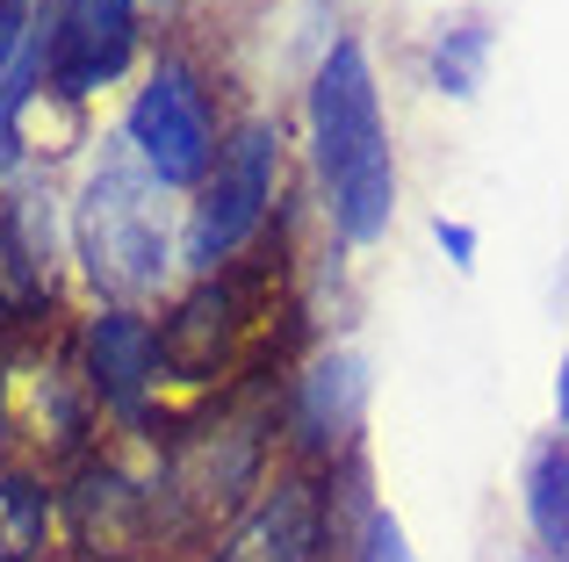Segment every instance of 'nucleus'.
<instances>
[{"instance_id":"f8f14e48","label":"nucleus","mask_w":569,"mask_h":562,"mask_svg":"<svg viewBox=\"0 0 569 562\" xmlns=\"http://www.w3.org/2000/svg\"><path fill=\"white\" fill-rule=\"evenodd\" d=\"M527 520H533V541L569 562V440H548L527 462Z\"/></svg>"},{"instance_id":"20e7f679","label":"nucleus","mask_w":569,"mask_h":562,"mask_svg":"<svg viewBox=\"0 0 569 562\" xmlns=\"http://www.w3.org/2000/svg\"><path fill=\"white\" fill-rule=\"evenodd\" d=\"M274 181H281V138L267 123H238L231 144L217 152V167L202 173L194 210H188V260L202 274L231 268V260L260 239Z\"/></svg>"},{"instance_id":"f3484780","label":"nucleus","mask_w":569,"mask_h":562,"mask_svg":"<svg viewBox=\"0 0 569 562\" xmlns=\"http://www.w3.org/2000/svg\"><path fill=\"white\" fill-rule=\"evenodd\" d=\"M0 397H8V353H0Z\"/></svg>"},{"instance_id":"4468645a","label":"nucleus","mask_w":569,"mask_h":562,"mask_svg":"<svg viewBox=\"0 0 569 562\" xmlns=\"http://www.w3.org/2000/svg\"><path fill=\"white\" fill-rule=\"evenodd\" d=\"M361 562H403V534H397V520H368V549Z\"/></svg>"},{"instance_id":"0eeeda50","label":"nucleus","mask_w":569,"mask_h":562,"mask_svg":"<svg viewBox=\"0 0 569 562\" xmlns=\"http://www.w3.org/2000/svg\"><path fill=\"white\" fill-rule=\"evenodd\" d=\"M138 58V0H58L43 22V87L66 101L101 94Z\"/></svg>"},{"instance_id":"7ed1b4c3","label":"nucleus","mask_w":569,"mask_h":562,"mask_svg":"<svg viewBox=\"0 0 569 562\" xmlns=\"http://www.w3.org/2000/svg\"><path fill=\"white\" fill-rule=\"evenodd\" d=\"M159 181L116 144L80 195V260L109 295H152L167 274V224H159Z\"/></svg>"},{"instance_id":"6e6552de","label":"nucleus","mask_w":569,"mask_h":562,"mask_svg":"<svg viewBox=\"0 0 569 562\" xmlns=\"http://www.w3.org/2000/svg\"><path fill=\"white\" fill-rule=\"evenodd\" d=\"M58 512H66V534L101 562H123L167 534L159 526V491L144 476H130V469L101 462V454H87L72 469V483L58 491Z\"/></svg>"},{"instance_id":"f03ea898","label":"nucleus","mask_w":569,"mask_h":562,"mask_svg":"<svg viewBox=\"0 0 569 562\" xmlns=\"http://www.w3.org/2000/svg\"><path fill=\"white\" fill-rule=\"evenodd\" d=\"M274 281L281 268H267L260 253H238L231 268L202 274L181 303L159 318V368L173 382H223L246 361H260L267 347V318H274Z\"/></svg>"},{"instance_id":"423d86ee","label":"nucleus","mask_w":569,"mask_h":562,"mask_svg":"<svg viewBox=\"0 0 569 562\" xmlns=\"http://www.w3.org/2000/svg\"><path fill=\"white\" fill-rule=\"evenodd\" d=\"M339 520H332V476L325 469H281L238 526L217 541L209 562H332Z\"/></svg>"},{"instance_id":"dca6fc26","label":"nucleus","mask_w":569,"mask_h":562,"mask_svg":"<svg viewBox=\"0 0 569 562\" xmlns=\"http://www.w3.org/2000/svg\"><path fill=\"white\" fill-rule=\"evenodd\" d=\"M22 8L29 0H0V22H22Z\"/></svg>"},{"instance_id":"9d476101","label":"nucleus","mask_w":569,"mask_h":562,"mask_svg":"<svg viewBox=\"0 0 569 562\" xmlns=\"http://www.w3.org/2000/svg\"><path fill=\"white\" fill-rule=\"evenodd\" d=\"M51 195L37 188H14L0 195V310L14 318H37L43 295H51Z\"/></svg>"},{"instance_id":"9b49d317","label":"nucleus","mask_w":569,"mask_h":562,"mask_svg":"<svg viewBox=\"0 0 569 562\" xmlns=\"http://www.w3.org/2000/svg\"><path fill=\"white\" fill-rule=\"evenodd\" d=\"M353 419H361V361H347V353H332V361H318L303 375V390H296L289 404V425L296 440H303V454H339L353 440Z\"/></svg>"},{"instance_id":"2eb2a0df","label":"nucleus","mask_w":569,"mask_h":562,"mask_svg":"<svg viewBox=\"0 0 569 562\" xmlns=\"http://www.w3.org/2000/svg\"><path fill=\"white\" fill-rule=\"evenodd\" d=\"M556 419H562V433H569V353H562V375H556Z\"/></svg>"},{"instance_id":"f257e3e1","label":"nucleus","mask_w":569,"mask_h":562,"mask_svg":"<svg viewBox=\"0 0 569 562\" xmlns=\"http://www.w3.org/2000/svg\"><path fill=\"white\" fill-rule=\"evenodd\" d=\"M310 144H318V173L332 195V224L353 245L382 239L389 210H397V159H389L376 72L353 37H339L310 80Z\"/></svg>"},{"instance_id":"ddd939ff","label":"nucleus","mask_w":569,"mask_h":562,"mask_svg":"<svg viewBox=\"0 0 569 562\" xmlns=\"http://www.w3.org/2000/svg\"><path fill=\"white\" fill-rule=\"evenodd\" d=\"M43 534H51V491H37L29 476L0 483V562H37Z\"/></svg>"},{"instance_id":"1a4fd4ad","label":"nucleus","mask_w":569,"mask_h":562,"mask_svg":"<svg viewBox=\"0 0 569 562\" xmlns=\"http://www.w3.org/2000/svg\"><path fill=\"white\" fill-rule=\"evenodd\" d=\"M80 368H87V390L94 404H109L116 419L144 425L152 411V390H159V324L138 318V310H101L80 339Z\"/></svg>"},{"instance_id":"39448f33","label":"nucleus","mask_w":569,"mask_h":562,"mask_svg":"<svg viewBox=\"0 0 569 562\" xmlns=\"http://www.w3.org/2000/svg\"><path fill=\"white\" fill-rule=\"evenodd\" d=\"M130 152L138 167L152 173L159 188H202V173L217 167V116H209V94L202 80L181 66V58H159L152 80L138 87L130 101Z\"/></svg>"}]
</instances>
